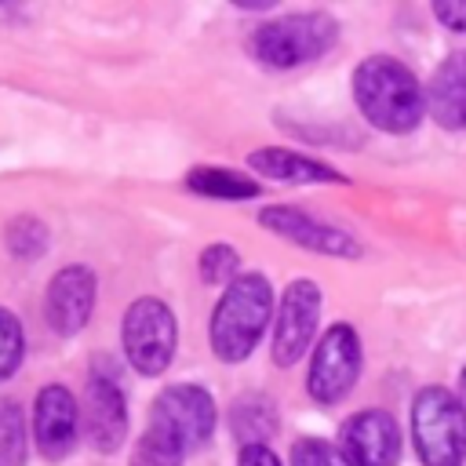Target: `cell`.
<instances>
[{
  "label": "cell",
  "mask_w": 466,
  "mask_h": 466,
  "mask_svg": "<svg viewBox=\"0 0 466 466\" xmlns=\"http://www.w3.org/2000/svg\"><path fill=\"white\" fill-rule=\"evenodd\" d=\"M353 95L360 113L390 135H408L422 120V87L408 66L390 55H371L353 73Z\"/></svg>",
  "instance_id": "6da1fadb"
},
{
  "label": "cell",
  "mask_w": 466,
  "mask_h": 466,
  "mask_svg": "<svg viewBox=\"0 0 466 466\" xmlns=\"http://www.w3.org/2000/svg\"><path fill=\"white\" fill-rule=\"evenodd\" d=\"M273 309V291L262 273H240L233 284H226L215 313H211V350L218 360L237 364L244 360L269 320Z\"/></svg>",
  "instance_id": "7a4b0ae2"
},
{
  "label": "cell",
  "mask_w": 466,
  "mask_h": 466,
  "mask_svg": "<svg viewBox=\"0 0 466 466\" xmlns=\"http://www.w3.org/2000/svg\"><path fill=\"white\" fill-rule=\"evenodd\" d=\"M339 36V25L324 11H299L273 22H262L251 36L255 58H262L273 69H291L302 62L320 58Z\"/></svg>",
  "instance_id": "3957f363"
},
{
  "label": "cell",
  "mask_w": 466,
  "mask_h": 466,
  "mask_svg": "<svg viewBox=\"0 0 466 466\" xmlns=\"http://www.w3.org/2000/svg\"><path fill=\"white\" fill-rule=\"evenodd\" d=\"M411 430L422 466H462L466 408L441 386H426L411 408Z\"/></svg>",
  "instance_id": "277c9868"
},
{
  "label": "cell",
  "mask_w": 466,
  "mask_h": 466,
  "mask_svg": "<svg viewBox=\"0 0 466 466\" xmlns=\"http://www.w3.org/2000/svg\"><path fill=\"white\" fill-rule=\"evenodd\" d=\"M120 342H124V357L131 360V368L138 375H160L167 371L175 346H178V328H175V313L146 295L135 299L124 313V328H120Z\"/></svg>",
  "instance_id": "5b68a950"
},
{
  "label": "cell",
  "mask_w": 466,
  "mask_h": 466,
  "mask_svg": "<svg viewBox=\"0 0 466 466\" xmlns=\"http://www.w3.org/2000/svg\"><path fill=\"white\" fill-rule=\"evenodd\" d=\"M149 430L164 433L182 451L200 448L215 433L211 393L204 386H193V382H178V386L160 390V397L153 400V411H149Z\"/></svg>",
  "instance_id": "8992f818"
},
{
  "label": "cell",
  "mask_w": 466,
  "mask_h": 466,
  "mask_svg": "<svg viewBox=\"0 0 466 466\" xmlns=\"http://www.w3.org/2000/svg\"><path fill=\"white\" fill-rule=\"evenodd\" d=\"M360 375V342H357V331L350 324H331L317 350H313V360H309V397L320 400V404H335L342 400L353 382Z\"/></svg>",
  "instance_id": "52a82bcc"
},
{
  "label": "cell",
  "mask_w": 466,
  "mask_h": 466,
  "mask_svg": "<svg viewBox=\"0 0 466 466\" xmlns=\"http://www.w3.org/2000/svg\"><path fill=\"white\" fill-rule=\"evenodd\" d=\"M320 317V288L313 280H291L280 309H277V328H273V360L280 368H291L313 342Z\"/></svg>",
  "instance_id": "ba28073f"
},
{
  "label": "cell",
  "mask_w": 466,
  "mask_h": 466,
  "mask_svg": "<svg viewBox=\"0 0 466 466\" xmlns=\"http://www.w3.org/2000/svg\"><path fill=\"white\" fill-rule=\"evenodd\" d=\"M84 426H87V441L98 451H116L127 437V408H124V390L116 382L113 371H106V364L98 360L87 375V390H84Z\"/></svg>",
  "instance_id": "9c48e42d"
},
{
  "label": "cell",
  "mask_w": 466,
  "mask_h": 466,
  "mask_svg": "<svg viewBox=\"0 0 466 466\" xmlns=\"http://www.w3.org/2000/svg\"><path fill=\"white\" fill-rule=\"evenodd\" d=\"M339 451L350 466H393L400 455V433L390 411L368 408L342 422Z\"/></svg>",
  "instance_id": "30bf717a"
},
{
  "label": "cell",
  "mask_w": 466,
  "mask_h": 466,
  "mask_svg": "<svg viewBox=\"0 0 466 466\" xmlns=\"http://www.w3.org/2000/svg\"><path fill=\"white\" fill-rule=\"evenodd\" d=\"M95 309V273L87 266H66L51 277L47 295H44V313L51 331L58 335H76Z\"/></svg>",
  "instance_id": "8fae6325"
},
{
  "label": "cell",
  "mask_w": 466,
  "mask_h": 466,
  "mask_svg": "<svg viewBox=\"0 0 466 466\" xmlns=\"http://www.w3.org/2000/svg\"><path fill=\"white\" fill-rule=\"evenodd\" d=\"M80 411L66 386H44L33 400V441L44 459H62L76 444Z\"/></svg>",
  "instance_id": "7c38bea8"
},
{
  "label": "cell",
  "mask_w": 466,
  "mask_h": 466,
  "mask_svg": "<svg viewBox=\"0 0 466 466\" xmlns=\"http://www.w3.org/2000/svg\"><path fill=\"white\" fill-rule=\"evenodd\" d=\"M258 222L266 229H273L277 237L295 240V244H302L309 251H320V255H335V258H357L360 255V244L350 233H342L328 222H317V218H309L295 208H266L258 215Z\"/></svg>",
  "instance_id": "4fadbf2b"
},
{
  "label": "cell",
  "mask_w": 466,
  "mask_h": 466,
  "mask_svg": "<svg viewBox=\"0 0 466 466\" xmlns=\"http://www.w3.org/2000/svg\"><path fill=\"white\" fill-rule=\"evenodd\" d=\"M426 106L441 127H466V51H455L437 66Z\"/></svg>",
  "instance_id": "5bb4252c"
},
{
  "label": "cell",
  "mask_w": 466,
  "mask_h": 466,
  "mask_svg": "<svg viewBox=\"0 0 466 466\" xmlns=\"http://www.w3.org/2000/svg\"><path fill=\"white\" fill-rule=\"evenodd\" d=\"M251 171L258 175H269L277 182H342V175L320 160H309L302 153H291V149H255L248 157Z\"/></svg>",
  "instance_id": "9a60e30c"
},
{
  "label": "cell",
  "mask_w": 466,
  "mask_h": 466,
  "mask_svg": "<svg viewBox=\"0 0 466 466\" xmlns=\"http://www.w3.org/2000/svg\"><path fill=\"white\" fill-rule=\"evenodd\" d=\"M229 430L240 441V448L266 444L277 433V408H273V400L262 397V393H240L233 400V411H229Z\"/></svg>",
  "instance_id": "2e32d148"
},
{
  "label": "cell",
  "mask_w": 466,
  "mask_h": 466,
  "mask_svg": "<svg viewBox=\"0 0 466 466\" xmlns=\"http://www.w3.org/2000/svg\"><path fill=\"white\" fill-rule=\"evenodd\" d=\"M186 186L193 193H204V197H215V200H248V197H258V182L240 175V171H229V167H193L186 175Z\"/></svg>",
  "instance_id": "e0dca14e"
},
{
  "label": "cell",
  "mask_w": 466,
  "mask_h": 466,
  "mask_svg": "<svg viewBox=\"0 0 466 466\" xmlns=\"http://www.w3.org/2000/svg\"><path fill=\"white\" fill-rule=\"evenodd\" d=\"M29 437L18 400H0V466H25Z\"/></svg>",
  "instance_id": "ac0fdd59"
},
{
  "label": "cell",
  "mask_w": 466,
  "mask_h": 466,
  "mask_svg": "<svg viewBox=\"0 0 466 466\" xmlns=\"http://www.w3.org/2000/svg\"><path fill=\"white\" fill-rule=\"evenodd\" d=\"M7 248L15 258H40L47 248V226L33 215H22L7 226Z\"/></svg>",
  "instance_id": "d6986e66"
},
{
  "label": "cell",
  "mask_w": 466,
  "mask_h": 466,
  "mask_svg": "<svg viewBox=\"0 0 466 466\" xmlns=\"http://www.w3.org/2000/svg\"><path fill=\"white\" fill-rule=\"evenodd\" d=\"M182 448L175 441H167L164 433L157 430H146L142 441L135 444V455H131V466H182Z\"/></svg>",
  "instance_id": "ffe728a7"
},
{
  "label": "cell",
  "mask_w": 466,
  "mask_h": 466,
  "mask_svg": "<svg viewBox=\"0 0 466 466\" xmlns=\"http://www.w3.org/2000/svg\"><path fill=\"white\" fill-rule=\"evenodd\" d=\"M22 353H25V339H22V324L11 309L0 306V382L11 379L22 364Z\"/></svg>",
  "instance_id": "44dd1931"
},
{
  "label": "cell",
  "mask_w": 466,
  "mask_h": 466,
  "mask_svg": "<svg viewBox=\"0 0 466 466\" xmlns=\"http://www.w3.org/2000/svg\"><path fill=\"white\" fill-rule=\"evenodd\" d=\"M237 251L229 248V244H211V248H204V255H200V277L208 280V284H233L237 277Z\"/></svg>",
  "instance_id": "7402d4cb"
},
{
  "label": "cell",
  "mask_w": 466,
  "mask_h": 466,
  "mask_svg": "<svg viewBox=\"0 0 466 466\" xmlns=\"http://www.w3.org/2000/svg\"><path fill=\"white\" fill-rule=\"evenodd\" d=\"M291 466H350V462L335 444L317 441V437H302L291 448Z\"/></svg>",
  "instance_id": "603a6c76"
},
{
  "label": "cell",
  "mask_w": 466,
  "mask_h": 466,
  "mask_svg": "<svg viewBox=\"0 0 466 466\" xmlns=\"http://www.w3.org/2000/svg\"><path fill=\"white\" fill-rule=\"evenodd\" d=\"M433 15H437L448 29L466 33V0H437V4H433Z\"/></svg>",
  "instance_id": "cb8c5ba5"
},
{
  "label": "cell",
  "mask_w": 466,
  "mask_h": 466,
  "mask_svg": "<svg viewBox=\"0 0 466 466\" xmlns=\"http://www.w3.org/2000/svg\"><path fill=\"white\" fill-rule=\"evenodd\" d=\"M240 466H280V459L266 444H248L240 448Z\"/></svg>",
  "instance_id": "d4e9b609"
},
{
  "label": "cell",
  "mask_w": 466,
  "mask_h": 466,
  "mask_svg": "<svg viewBox=\"0 0 466 466\" xmlns=\"http://www.w3.org/2000/svg\"><path fill=\"white\" fill-rule=\"evenodd\" d=\"M462 400H466V371H462Z\"/></svg>",
  "instance_id": "484cf974"
}]
</instances>
